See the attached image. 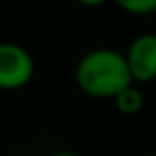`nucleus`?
Listing matches in <instances>:
<instances>
[{"instance_id": "obj_5", "label": "nucleus", "mask_w": 156, "mask_h": 156, "mask_svg": "<svg viewBox=\"0 0 156 156\" xmlns=\"http://www.w3.org/2000/svg\"><path fill=\"white\" fill-rule=\"evenodd\" d=\"M115 2L130 14H150L156 10V0H115Z\"/></svg>"}, {"instance_id": "obj_1", "label": "nucleus", "mask_w": 156, "mask_h": 156, "mask_svg": "<svg viewBox=\"0 0 156 156\" xmlns=\"http://www.w3.org/2000/svg\"><path fill=\"white\" fill-rule=\"evenodd\" d=\"M75 81L83 93L97 99H115L125 87L134 83L126 57L109 48L89 51L77 63Z\"/></svg>"}, {"instance_id": "obj_6", "label": "nucleus", "mask_w": 156, "mask_h": 156, "mask_svg": "<svg viewBox=\"0 0 156 156\" xmlns=\"http://www.w3.org/2000/svg\"><path fill=\"white\" fill-rule=\"evenodd\" d=\"M77 2H79L81 6H89V8H95V6H101V4H105L107 0H77Z\"/></svg>"}, {"instance_id": "obj_7", "label": "nucleus", "mask_w": 156, "mask_h": 156, "mask_svg": "<svg viewBox=\"0 0 156 156\" xmlns=\"http://www.w3.org/2000/svg\"><path fill=\"white\" fill-rule=\"evenodd\" d=\"M50 156H77L73 152H55V154H50Z\"/></svg>"}, {"instance_id": "obj_3", "label": "nucleus", "mask_w": 156, "mask_h": 156, "mask_svg": "<svg viewBox=\"0 0 156 156\" xmlns=\"http://www.w3.org/2000/svg\"><path fill=\"white\" fill-rule=\"evenodd\" d=\"M133 81L148 83L156 79V34H142L130 44L126 51Z\"/></svg>"}, {"instance_id": "obj_2", "label": "nucleus", "mask_w": 156, "mask_h": 156, "mask_svg": "<svg viewBox=\"0 0 156 156\" xmlns=\"http://www.w3.org/2000/svg\"><path fill=\"white\" fill-rule=\"evenodd\" d=\"M36 63L32 53L20 44H0V89L16 91L28 85L34 77Z\"/></svg>"}, {"instance_id": "obj_4", "label": "nucleus", "mask_w": 156, "mask_h": 156, "mask_svg": "<svg viewBox=\"0 0 156 156\" xmlns=\"http://www.w3.org/2000/svg\"><path fill=\"white\" fill-rule=\"evenodd\" d=\"M115 105H117V109L121 111L122 115H136V113H140L142 107H144V97H142L140 89H136L134 83H133V85H129V87H125L115 97Z\"/></svg>"}]
</instances>
